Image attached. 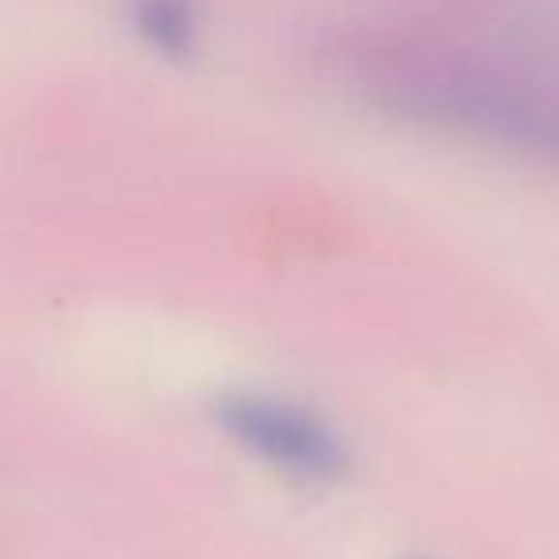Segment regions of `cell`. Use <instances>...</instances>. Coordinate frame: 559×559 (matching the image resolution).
<instances>
[{
	"label": "cell",
	"mask_w": 559,
	"mask_h": 559,
	"mask_svg": "<svg viewBox=\"0 0 559 559\" xmlns=\"http://www.w3.org/2000/svg\"><path fill=\"white\" fill-rule=\"evenodd\" d=\"M218 421L241 444L257 452L264 464L296 479L330 483L345 475L349 452L345 441L314 411L272 395H226L218 403Z\"/></svg>",
	"instance_id": "obj_1"
}]
</instances>
